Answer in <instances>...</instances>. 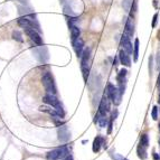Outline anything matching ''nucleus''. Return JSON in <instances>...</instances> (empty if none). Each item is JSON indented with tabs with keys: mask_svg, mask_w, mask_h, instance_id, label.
Listing matches in <instances>:
<instances>
[{
	"mask_svg": "<svg viewBox=\"0 0 160 160\" xmlns=\"http://www.w3.org/2000/svg\"><path fill=\"white\" fill-rule=\"evenodd\" d=\"M90 68H91V48H84V52L81 56V70L83 74V78L85 82H87L90 74Z\"/></svg>",
	"mask_w": 160,
	"mask_h": 160,
	"instance_id": "f257e3e1",
	"label": "nucleus"
},
{
	"mask_svg": "<svg viewBox=\"0 0 160 160\" xmlns=\"http://www.w3.org/2000/svg\"><path fill=\"white\" fill-rule=\"evenodd\" d=\"M43 102H44V103H46L47 105H50L52 108L55 109V110L57 111V112H58V114L61 115L62 118H64V117H65L64 106H63V104L61 103V101H59L58 98H56V95L47 93L46 95H44V96H43Z\"/></svg>",
	"mask_w": 160,
	"mask_h": 160,
	"instance_id": "f03ea898",
	"label": "nucleus"
},
{
	"mask_svg": "<svg viewBox=\"0 0 160 160\" xmlns=\"http://www.w3.org/2000/svg\"><path fill=\"white\" fill-rule=\"evenodd\" d=\"M105 93H106L108 96L110 98L111 103H112V104H114L115 106H118V105L121 103L122 93L120 92L119 87L114 86L112 83H109L108 85H106V91H105Z\"/></svg>",
	"mask_w": 160,
	"mask_h": 160,
	"instance_id": "7ed1b4c3",
	"label": "nucleus"
},
{
	"mask_svg": "<svg viewBox=\"0 0 160 160\" xmlns=\"http://www.w3.org/2000/svg\"><path fill=\"white\" fill-rule=\"evenodd\" d=\"M42 83H43L44 89H45V91H46L47 93L56 95L57 89H56V85H55V81H54V77H53V75L49 73V72H46V73L43 75V77H42Z\"/></svg>",
	"mask_w": 160,
	"mask_h": 160,
	"instance_id": "20e7f679",
	"label": "nucleus"
},
{
	"mask_svg": "<svg viewBox=\"0 0 160 160\" xmlns=\"http://www.w3.org/2000/svg\"><path fill=\"white\" fill-rule=\"evenodd\" d=\"M68 156V149L65 146L59 148H56L54 150L49 151L47 154L46 158L48 160H59V159H64L65 157Z\"/></svg>",
	"mask_w": 160,
	"mask_h": 160,
	"instance_id": "39448f33",
	"label": "nucleus"
},
{
	"mask_svg": "<svg viewBox=\"0 0 160 160\" xmlns=\"http://www.w3.org/2000/svg\"><path fill=\"white\" fill-rule=\"evenodd\" d=\"M110 103H111L110 98L108 96L106 93H104L103 96H102V98H101V102H100V105H98V111L102 117H103V115H106V113L110 112Z\"/></svg>",
	"mask_w": 160,
	"mask_h": 160,
	"instance_id": "423d86ee",
	"label": "nucleus"
},
{
	"mask_svg": "<svg viewBox=\"0 0 160 160\" xmlns=\"http://www.w3.org/2000/svg\"><path fill=\"white\" fill-rule=\"evenodd\" d=\"M25 33L27 34V36L29 37L36 45H38V46H42V45H43V39H42L39 33H38L35 28H25Z\"/></svg>",
	"mask_w": 160,
	"mask_h": 160,
	"instance_id": "0eeeda50",
	"label": "nucleus"
},
{
	"mask_svg": "<svg viewBox=\"0 0 160 160\" xmlns=\"http://www.w3.org/2000/svg\"><path fill=\"white\" fill-rule=\"evenodd\" d=\"M121 46L122 48L126 50L129 55H131L133 53V46L132 44H131V40H130V37L128 35L123 34L122 37H121Z\"/></svg>",
	"mask_w": 160,
	"mask_h": 160,
	"instance_id": "6e6552de",
	"label": "nucleus"
},
{
	"mask_svg": "<svg viewBox=\"0 0 160 160\" xmlns=\"http://www.w3.org/2000/svg\"><path fill=\"white\" fill-rule=\"evenodd\" d=\"M72 44H73V48L74 50H75L76 56L81 58V56H82V54H83L84 52V40L82 39L81 37H78L76 40L72 42Z\"/></svg>",
	"mask_w": 160,
	"mask_h": 160,
	"instance_id": "1a4fd4ad",
	"label": "nucleus"
},
{
	"mask_svg": "<svg viewBox=\"0 0 160 160\" xmlns=\"http://www.w3.org/2000/svg\"><path fill=\"white\" fill-rule=\"evenodd\" d=\"M119 61L123 66H126V67H130L131 66V59H130L129 54L124 50V49H121L120 53H119Z\"/></svg>",
	"mask_w": 160,
	"mask_h": 160,
	"instance_id": "9d476101",
	"label": "nucleus"
},
{
	"mask_svg": "<svg viewBox=\"0 0 160 160\" xmlns=\"http://www.w3.org/2000/svg\"><path fill=\"white\" fill-rule=\"evenodd\" d=\"M39 111L40 112H44V113L49 114L52 118H62L58 114V112H57L54 108L52 109L50 105H42V106H39Z\"/></svg>",
	"mask_w": 160,
	"mask_h": 160,
	"instance_id": "9b49d317",
	"label": "nucleus"
},
{
	"mask_svg": "<svg viewBox=\"0 0 160 160\" xmlns=\"http://www.w3.org/2000/svg\"><path fill=\"white\" fill-rule=\"evenodd\" d=\"M102 146H104V138L102 135H96V138L94 139L93 141V146H92V150L93 152H98L101 150Z\"/></svg>",
	"mask_w": 160,
	"mask_h": 160,
	"instance_id": "f8f14e48",
	"label": "nucleus"
},
{
	"mask_svg": "<svg viewBox=\"0 0 160 160\" xmlns=\"http://www.w3.org/2000/svg\"><path fill=\"white\" fill-rule=\"evenodd\" d=\"M17 24H18L20 27L24 28V29L25 28H35L34 22H31L28 17H20V18L17 20Z\"/></svg>",
	"mask_w": 160,
	"mask_h": 160,
	"instance_id": "ddd939ff",
	"label": "nucleus"
},
{
	"mask_svg": "<svg viewBox=\"0 0 160 160\" xmlns=\"http://www.w3.org/2000/svg\"><path fill=\"white\" fill-rule=\"evenodd\" d=\"M133 20L132 18L130 17V18H128V20H126V27H124V34L128 35L129 37H131L133 35Z\"/></svg>",
	"mask_w": 160,
	"mask_h": 160,
	"instance_id": "4468645a",
	"label": "nucleus"
},
{
	"mask_svg": "<svg viewBox=\"0 0 160 160\" xmlns=\"http://www.w3.org/2000/svg\"><path fill=\"white\" fill-rule=\"evenodd\" d=\"M70 27H71V39H72V42H74V40H76L77 38L80 37L81 29L73 24H70Z\"/></svg>",
	"mask_w": 160,
	"mask_h": 160,
	"instance_id": "2eb2a0df",
	"label": "nucleus"
},
{
	"mask_svg": "<svg viewBox=\"0 0 160 160\" xmlns=\"http://www.w3.org/2000/svg\"><path fill=\"white\" fill-rule=\"evenodd\" d=\"M126 74H128V71H126V68H122L119 71L118 73V76H117V81L118 83H126Z\"/></svg>",
	"mask_w": 160,
	"mask_h": 160,
	"instance_id": "dca6fc26",
	"label": "nucleus"
},
{
	"mask_svg": "<svg viewBox=\"0 0 160 160\" xmlns=\"http://www.w3.org/2000/svg\"><path fill=\"white\" fill-rule=\"evenodd\" d=\"M137 152H138V157L141 160L147 159V157H148L147 150H146V147H143L141 143H140V145L138 146V148H137Z\"/></svg>",
	"mask_w": 160,
	"mask_h": 160,
	"instance_id": "f3484780",
	"label": "nucleus"
},
{
	"mask_svg": "<svg viewBox=\"0 0 160 160\" xmlns=\"http://www.w3.org/2000/svg\"><path fill=\"white\" fill-rule=\"evenodd\" d=\"M133 61L137 62L138 61V56H139V39L135 38L134 39V44H133Z\"/></svg>",
	"mask_w": 160,
	"mask_h": 160,
	"instance_id": "a211bd4d",
	"label": "nucleus"
},
{
	"mask_svg": "<svg viewBox=\"0 0 160 160\" xmlns=\"http://www.w3.org/2000/svg\"><path fill=\"white\" fill-rule=\"evenodd\" d=\"M12 39H15L16 42H19V43H22V42H24L22 35L19 30H14L12 31Z\"/></svg>",
	"mask_w": 160,
	"mask_h": 160,
	"instance_id": "6ab92c4d",
	"label": "nucleus"
},
{
	"mask_svg": "<svg viewBox=\"0 0 160 160\" xmlns=\"http://www.w3.org/2000/svg\"><path fill=\"white\" fill-rule=\"evenodd\" d=\"M140 143H141L143 147L148 148L149 147V135L147 134V133H143V134L141 135V138H140Z\"/></svg>",
	"mask_w": 160,
	"mask_h": 160,
	"instance_id": "aec40b11",
	"label": "nucleus"
},
{
	"mask_svg": "<svg viewBox=\"0 0 160 160\" xmlns=\"http://www.w3.org/2000/svg\"><path fill=\"white\" fill-rule=\"evenodd\" d=\"M98 123L101 128H105V126H108L109 124V119L106 118V115H103V117L100 118V120H98Z\"/></svg>",
	"mask_w": 160,
	"mask_h": 160,
	"instance_id": "412c9836",
	"label": "nucleus"
},
{
	"mask_svg": "<svg viewBox=\"0 0 160 160\" xmlns=\"http://www.w3.org/2000/svg\"><path fill=\"white\" fill-rule=\"evenodd\" d=\"M131 1L132 0H123V8H124V10L126 11H129L130 10V6H131Z\"/></svg>",
	"mask_w": 160,
	"mask_h": 160,
	"instance_id": "4be33fe9",
	"label": "nucleus"
},
{
	"mask_svg": "<svg viewBox=\"0 0 160 160\" xmlns=\"http://www.w3.org/2000/svg\"><path fill=\"white\" fill-rule=\"evenodd\" d=\"M151 117H152V119H154V120H157V119H158V108H157V106H154V108H152Z\"/></svg>",
	"mask_w": 160,
	"mask_h": 160,
	"instance_id": "5701e85b",
	"label": "nucleus"
},
{
	"mask_svg": "<svg viewBox=\"0 0 160 160\" xmlns=\"http://www.w3.org/2000/svg\"><path fill=\"white\" fill-rule=\"evenodd\" d=\"M108 126H109V129H108V134H111V133H112V129H113V120H112V119H111V120L109 121Z\"/></svg>",
	"mask_w": 160,
	"mask_h": 160,
	"instance_id": "b1692460",
	"label": "nucleus"
},
{
	"mask_svg": "<svg viewBox=\"0 0 160 160\" xmlns=\"http://www.w3.org/2000/svg\"><path fill=\"white\" fill-rule=\"evenodd\" d=\"M112 158H113L114 160H129V159H126V158L121 157L120 154H114V156L112 154Z\"/></svg>",
	"mask_w": 160,
	"mask_h": 160,
	"instance_id": "393cba45",
	"label": "nucleus"
},
{
	"mask_svg": "<svg viewBox=\"0 0 160 160\" xmlns=\"http://www.w3.org/2000/svg\"><path fill=\"white\" fill-rule=\"evenodd\" d=\"M157 19H158V14H154V20H152V28H154L156 26H157Z\"/></svg>",
	"mask_w": 160,
	"mask_h": 160,
	"instance_id": "a878e982",
	"label": "nucleus"
},
{
	"mask_svg": "<svg viewBox=\"0 0 160 160\" xmlns=\"http://www.w3.org/2000/svg\"><path fill=\"white\" fill-rule=\"evenodd\" d=\"M118 114H119V111L115 109V110L112 112V117H111V119H112V120H115V119L118 118Z\"/></svg>",
	"mask_w": 160,
	"mask_h": 160,
	"instance_id": "bb28decb",
	"label": "nucleus"
},
{
	"mask_svg": "<svg viewBox=\"0 0 160 160\" xmlns=\"http://www.w3.org/2000/svg\"><path fill=\"white\" fill-rule=\"evenodd\" d=\"M62 160H74V159H73V156H72V154H68L67 157H65L64 159H62Z\"/></svg>",
	"mask_w": 160,
	"mask_h": 160,
	"instance_id": "cd10ccee",
	"label": "nucleus"
},
{
	"mask_svg": "<svg viewBox=\"0 0 160 160\" xmlns=\"http://www.w3.org/2000/svg\"><path fill=\"white\" fill-rule=\"evenodd\" d=\"M154 160H159V156H158L156 152H154Z\"/></svg>",
	"mask_w": 160,
	"mask_h": 160,
	"instance_id": "c85d7f7f",
	"label": "nucleus"
},
{
	"mask_svg": "<svg viewBox=\"0 0 160 160\" xmlns=\"http://www.w3.org/2000/svg\"><path fill=\"white\" fill-rule=\"evenodd\" d=\"M158 86L160 87V75H159V77H158Z\"/></svg>",
	"mask_w": 160,
	"mask_h": 160,
	"instance_id": "c756f323",
	"label": "nucleus"
},
{
	"mask_svg": "<svg viewBox=\"0 0 160 160\" xmlns=\"http://www.w3.org/2000/svg\"><path fill=\"white\" fill-rule=\"evenodd\" d=\"M158 103L160 104V94H159V98H158Z\"/></svg>",
	"mask_w": 160,
	"mask_h": 160,
	"instance_id": "7c9ffc66",
	"label": "nucleus"
}]
</instances>
